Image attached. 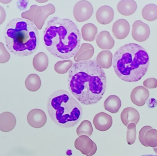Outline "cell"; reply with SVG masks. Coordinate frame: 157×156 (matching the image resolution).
<instances>
[{"mask_svg":"<svg viewBox=\"0 0 157 156\" xmlns=\"http://www.w3.org/2000/svg\"><path fill=\"white\" fill-rule=\"evenodd\" d=\"M68 82L72 94L84 105L98 103L107 87L105 72L95 60L75 63L69 71Z\"/></svg>","mask_w":157,"mask_h":156,"instance_id":"6da1fadb","label":"cell"},{"mask_svg":"<svg viewBox=\"0 0 157 156\" xmlns=\"http://www.w3.org/2000/svg\"><path fill=\"white\" fill-rule=\"evenodd\" d=\"M81 37L72 21L59 17L52 18L43 32L45 47L52 56L62 59L75 56L80 48Z\"/></svg>","mask_w":157,"mask_h":156,"instance_id":"7a4b0ae2","label":"cell"},{"mask_svg":"<svg viewBox=\"0 0 157 156\" xmlns=\"http://www.w3.org/2000/svg\"><path fill=\"white\" fill-rule=\"evenodd\" d=\"M149 64L146 50L134 43L121 47L114 54L113 61L116 75L124 81L129 82L140 80L147 71Z\"/></svg>","mask_w":157,"mask_h":156,"instance_id":"3957f363","label":"cell"},{"mask_svg":"<svg viewBox=\"0 0 157 156\" xmlns=\"http://www.w3.org/2000/svg\"><path fill=\"white\" fill-rule=\"evenodd\" d=\"M5 40L8 50L19 57L28 56L36 52L39 44L38 30L27 19H12L6 27Z\"/></svg>","mask_w":157,"mask_h":156,"instance_id":"277c9868","label":"cell"},{"mask_svg":"<svg viewBox=\"0 0 157 156\" xmlns=\"http://www.w3.org/2000/svg\"><path fill=\"white\" fill-rule=\"evenodd\" d=\"M47 108L52 120L61 127L75 126L82 117V109L78 102L70 93L63 90L50 95Z\"/></svg>","mask_w":157,"mask_h":156,"instance_id":"5b68a950","label":"cell"},{"mask_svg":"<svg viewBox=\"0 0 157 156\" xmlns=\"http://www.w3.org/2000/svg\"><path fill=\"white\" fill-rule=\"evenodd\" d=\"M93 13V7L89 2L86 0L79 1L74 8V16L77 22H85L88 20Z\"/></svg>","mask_w":157,"mask_h":156,"instance_id":"8992f818","label":"cell"},{"mask_svg":"<svg viewBox=\"0 0 157 156\" xmlns=\"http://www.w3.org/2000/svg\"><path fill=\"white\" fill-rule=\"evenodd\" d=\"M55 12V7L51 3L44 6H38L34 14L33 23L39 30H40L45 21L51 15Z\"/></svg>","mask_w":157,"mask_h":156,"instance_id":"52a82bcc","label":"cell"},{"mask_svg":"<svg viewBox=\"0 0 157 156\" xmlns=\"http://www.w3.org/2000/svg\"><path fill=\"white\" fill-rule=\"evenodd\" d=\"M75 147L83 154L92 156L96 154L97 146L95 143L86 136H81L75 142Z\"/></svg>","mask_w":157,"mask_h":156,"instance_id":"ba28073f","label":"cell"},{"mask_svg":"<svg viewBox=\"0 0 157 156\" xmlns=\"http://www.w3.org/2000/svg\"><path fill=\"white\" fill-rule=\"evenodd\" d=\"M150 34V28L148 25L140 20L134 22L133 24L132 36L135 40L138 42L145 41L149 37Z\"/></svg>","mask_w":157,"mask_h":156,"instance_id":"9c48e42d","label":"cell"},{"mask_svg":"<svg viewBox=\"0 0 157 156\" xmlns=\"http://www.w3.org/2000/svg\"><path fill=\"white\" fill-rule=\"evenodd\" d=\"M27 121L29 125L33 128H41L47 122V115L40 109H34L31 110L28 114Z\"/></svg>","mask_w":157,"mask_h":156,"instance_id":"30bf717a","label":"cell"},{"mask_svg":"<svg viewBox=\"0 0 157 156\" xmlns=\"http://www.w3.org/2000/svg\"><path fill=\"white\" fill-rule=\"evenodd\" d=\"M93 123L97 130L105 132L110 129L112 125V117L106 113L100 112L95 115Z\"/></svg>","mask_w":157,"mask_h":156,"instance_id":"8fae6325","label":"cell"},{"mask_svg":"<svg viewBox=\"0 0 157 156\" xmlns=\"http://www.w3.org/2000/svg\"><path fill=\"white\" fill-rule=\"evenodd\" d=\"M149 96V91L142 86H138L132 91L131 99L132 102L138 106H143Z\"/></svg>","mask_w":157,"mask_h":156,"instance_id":"7c38bea8","label":"cell"},{"mask_svg":"<svg viewBox=\"0 0 157 156\" xmlns=\"http://www.w3.org/2000/svg\"><path fill=\"white\" fill-rule=\"evenodd\" d=\"M130 30V24L127 20L120 19L116 21L113 26L112 31L117 39H122L128 36Z\"/></svg>","mask_w":157,"mask_h":156,"instance_id":"4fadbf2b","label":"cell"},{"mask_svg":"<svg viewBox=\"0 0 157 156\" xmlns=\"http://www.w3.org/2000/svg\"><path fill=\"white\" fill-rule=\"evenodd\" d=\"M96 19L99 24L106 25L110 24L114 17V11L109 5H103L100 7L96 14Z\"/></svg>","mask_w":157,"mask_h":156,"instance_id":"5bb4252c","label":"cell"},{"mask_svg":"<svg viewBox=\"0 0 157 156\" xmlns=\"http://www.w3.org/2000/svg\"><path fill=\"white\" fill-rule=\"evenodd\" d=\"M121 120L123 124L127 127L130 123L137 124L140 120V114L137 110L132 107L125 108L121 113Z\"/></svg>","mask_w":157,"mask_h":156,"instance_id":"9a60e30c","label":"cell"},{"mask_svg":"<svg viewBox=\"0 0 157 156\" xmlns=\"http://www.w3.org/2000/svg\"><path fill=\"white\" fill-rule=\"evenodd\" d=\"M16 124V119L14 115L9 112H5L0 114V130L2 132H10Z\"/></svg>","mask_w":157,"mask_h":156,"instance_id":"2e32d148","label":"cell"},{"mask_svg":"<svg viewBox=\"0 0 157 156\" xmlns=\"http://www.w3.org/2000/svg\"><path fill=\"white\" fill-rule=\"evenodd\" d=\"M94 54L93 46L88 43H83L75 56V61L76 62L88 61L91 58Z\"/></svg>","mask_w":157,"mask_h":156,"instance_id":"e0dca14e","label":"cell"},{"mask_svg":"<svg viewBox=\"0 0 157 156\" xmlns=\"http://www.w3.org/2000/svg\"><path fill=\"white\" fill-rule=\"evenodd\" d=\"M96 43L101 49H110L113 48L115 42L109 32L102 31L98 34Z\"/></svg>","mask_w":157,"mask_h":156,"instance_id":"ac0fdd59","label":"cell"},{"mask_svg":"<svg viewBox=\"0 0 157 156\" xmlns=\"http://www.w3.org/2000/svg\"><path fill=\"white\" fill-rule=\"evenodd\" d=\"M137 9V4L133 0H122L117 5V9L121 14L129 16L132 14Z\"/></svg>","mask_w":157,"mask_h":156,"instance_id":"d6986e66","label":"cell"},{"mask_svg":"<svg viewBox=\"0 0 157 156\" xmlns=\"http://www.w3.org/2000/svg\"><path fill=\"white\" fill-rule=\"evenodd\" d=\"M121 106V99L116 95H110L104 102V109L113 114L118 112Z\"/></svg>","mask_w":157,"mask_h":156,"instance_id":"ffe728a7","label":"cell"},{"mask_svg":"<svg viewBox=\"0 0 157 156\" xmlns=\"http://www.w3.org/2000/svg\"><path fill=\"white\" fill-rule=\"evenodd\" d=\"M48 56L44 52H39L33 59V65L34 68L39 72L46 70L48 66Z\"/></svg>","mask_w":157,"mask_h":156,"instance_id":"44dd1931","label":"cell"},{"mask_svg":"<svg viewBox=\"0 0 157 156\" xmlns=\"http://www.w3.org/2000/svg\"><path fill=\"white\" fill-rule=\"evenodd\" d=\"M113 54L109 50L101 51L97 56L96 62L102 68L108 69L112 66Z\"/></svg>","mask_w":157,"mask_h":156,"instance_id":"7402d4cb","label":"cell"},{"mask_svg":"<svg viewBox=\"0 0 157 156\" xmlns=\"http://www.w3.org/2000/svg\"><path fill=\"white\" fill-rule=\"evenodd\" d=\"M98 32V28L95 25L90 23L86 24L81 28L82 38L86 41H94Z\"/></svg>","mask_w":157,"mask_h":156,"instance_id":"603a6c76","label":"cell"},{"mask_svg":"<svg viewBox=\"0 0 157 156\" xmlns=\"http://www.w3.org/2000/svg\"><path fill=\"white\" fill-rule=\"evenodd\" d=\"M25 84L28 90L31 92H36L40 88L41 80L38 75L31 74L28 76L25 82Z\"/></svg>","mask_w":157,"mask_h":156,"instance_id":"cb8c5ba5","label":"cell"},{"mask_svg":"<svg viewBox=\"0 0 157 156\" xmlns=\"http://www.w3.org/2000/svg\"><path fill=\"white\" fill-rule=\"evenodd\" d=\"M144 19L148 21H153L157 19V5L155 4L147 5L142 11Z\"/></svg>","mask_w":157,"mask_h":156,"instance_id":"d4e9b609","label":"cell"},{"mask_svg":"<svg viewBox=\"0 0 157 156\" xmlns=\"http://www.w3.org/2000/svg\"><path fill=\"white\" fill-rule=\"evenodd\" d=\"M93 132V129L91 123L88 120L83 121L76 130V132L78 136H90Z\"/></svg>","mask_w":157,"mask_h":156,"instance_id":"484cf974","label":"cell"},{"mask_svg":"<svg viewBox=\"0 0 157 156\" xmlns=\"http://www.w3.org/2000/svg\"><path fill=\"white\" fill-rule=\"evenodd\" d=\"M73 61L71 60L59 61L54 66V70L59 74H65L73 66Z\"/></svg>","mask_w":157,"mask_h":156,"instance_id":"4316f807","label":"cell"},{"mask_svg":"<svg viewBox=\"0 0 157 156\" xmlns=\"http://www.w3.org/2000/svg\"><path fill=\"white\" fill-rule=\"evenodd\" d=\"M144 140L147 146L155 148L157 147V130L150 129L146 133Z\"/></svg>","mask_w":157,"mask_h":156,"instance_id":"83f0119b","label":"cell"},{"mask_svg":"<svg viewBox=\"0 0 157 156\" xmlns=\"http://www.w3.org/2000/svg\"><path fill=\"white\" fill-rule=\"evenodd\" d=\"M127 127L126 141L128 144L132 145L134 143L136 140V125L132 123L129 124Z\"/></svg>","mask_w":157,"mask_h":156,"instance_id":"f1b7e54d","label":"cell"},{"mask_svg":"<svg viewBox=\"0 0 157 156\" xmlns=\"http://www.w3.org/2000/svg\"><path fill=\"white\" fill-rule=\"evenodd\" d=\"M10 58V55L6 50L4 45L0 42V63L3 64L7 62Z\"/></svg>","mask_w":157,"mask_h":156,"instance_id":"f546056e","label":"cell"},{"mask_svg":"<svg viewBox=\"0 0 157 156\" xmlns=\"http://www.w3.org/2000/svg\"><path fill=\"white\" fill-rule=\"evenodd\" d=\"M37 5H31L28 11H26L25 12H24L21 14V16L22 18L27 19V20L33 22L34 14H35V12H36V9H37Z\"/></svg>","mask_w":157,"mask_h":156,"instance_id":"4dcf8cb0","label":"cell"},{"mask_svg":"<svg viewBox=\"0 0 157 156\" xmlns=\"http://www.w3.org/2000/svg\"><path fill=\"white\" fill-rule=\"evenodd\" d=\"M152 128L151 126H149V125H147V126H145L143 127L142 129L140 130V132L139 133V140L140 141V143H141L142 145L146 147H148L147 145L146 144L144 140V136L145 135L146 133L147 132V131L150 130V129H152Z\"/></svg>","mask_w":157,"mask_h":156,"instance_id":"1f68e13d","label":"cell"},{"mask_svg":"<svg viewBox=\"0 0 157 156\" xmlns=\"http://www.w3.org/2000/svg\"><path fill=\"white\" fill-rule=\"evenodd\" d=\"M144 86L147 89H155L157 87V80L155 78H149L144 81Z\"/></svg>","mask_w":157,"mask_h":156,"instance_id":"d6a6232c","label":"cell"},{"mask_svg":"<svg viewBox=\"0 0 157 156\" xmlns=\"http://www.w3.org/2000/svg\"><path fill=\"white\" fill-rule=\"evenodd\" d=\"M6 17V13L5 11L2 6L0 5V25L3 24L4 22Z\"/></svg>","mask_w":157,"mask_h":156,"instance_id":"836d02e7","label":"cell"},{"mask_svg":"<svg viewBox=\"0 0 157 156\" xmlns=\"http://www.w3.org/2000/svg\"><path fill=\"white\" fill-rule=\"evenodd\" d=\"M11 0H0V2L2 3L8 4L11 2Z\"/></svg>","mask_w":157,"mask_h":156,"instance_id":"e575fe53","label":"cell"},{"mask_svg":"<svg viewBox=\"0 0 157 156\" xmlns=\"http://www.w3.org/2000/svg\"><path fill=\"white\" fill-rule=\"evenodd\" d=\"M37 2L39 3H45L48 2V0H36Z\"/></svg>","mask_w":157,"mask_h":156,"instance_id":"d590c367","label":"cell"},{"mask_svg":"<svg viewBox=\"0 0 157 156\" xmlns=\"http://www.w3.org/2000/svg\"><path fill=\"white\" fill-rule=\"evenodd\" d=\"M154 150L155 151V152L156 154H157V147L154 148Z\"/></svg>","mask_w":157,"mask_h":156,"instance_id":"8d00e7d4","label":"cell"},{"mask_svg":"<svg viewBox=\"0 0 157 156\" xmlns=\"http://www.w3.org/2000/svg\"><path fill=\"white\" fill-rule=\"evenodd\" d=\"M141 156H157L155 155H143Z\"/></svg>","mask_w":157,"mask_h":156,"instance_id":"74e56055","label":"cell"}]
</instances>
